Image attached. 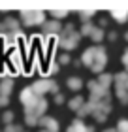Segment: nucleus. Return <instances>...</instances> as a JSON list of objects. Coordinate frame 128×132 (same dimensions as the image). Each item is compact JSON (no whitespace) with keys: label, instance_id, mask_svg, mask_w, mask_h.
Segmentation results:
<instances>
[{"label":"nucleus","instance_id":"1","mask_svg":"<svg viewBox=\"0 0 128 132\" xmlns=\"http://www.w3.org/2000/svg\"><path fill=\"white\" fill-rule=\"evenodd\" d=\"M19 100H21V104L25 106V115H34L38 119L44 117V113L47 110V100L44 96H38V94L32 91V87L23 89L21 94H19Z\"/></svg>","mask_w":128,"mask_h":132},{"label":"nucleus","instance_id":"2","mask_svg":"<svg viewBox=\"0 0 128 132\" xmlns=\"http://www.w3.org/2000/svg\"><path fill=\"white\" fill-rule=\"evenodd\" d=\"M79 38H81V34L75 32V28H74L72 23H68V25L62 28V32L58 34V45L62 47V49H66V51H72V49L77 47Z\"/></svg>","mask_w":128,"mask_h":132},{"label":"nucleus","instance_id":"3","mask_svg":"<svg viewBox=\"0 0 128 132\" xmlns=\"http://www.w3.org/2000/svg\"><path fill=\"white\" fill-rule=\"evenodd\" d=\"M115 94L123 104H128V72L115 74Z\"/></svg>","mask_w":128,"mask_h":132},{"label":"nucleus","instance_id":"4","mask_svg":"<svg viewBox=\"0 0 128 132\" xmlns=\"http://www.w3.org/2000/svg\"><path fill=\"white\" fill-rule=\"evenodd\" d=\"M19 15H21V21L27 27L44 25L45 23V11H41V10H21Z\"/></svg>","mask_w":128,"mask_h":132},{"label":"nucleus","instance_id":"5","mask_svg":"<svg viewBox=\"0 0 128 132\" xmlns=\"http://www.w3.org/2000/svg\"><path fill=\"white\" fill-rule=\"evenodd\" d=\"M30 87H32V91L38 94V96H44V94H47V93H55V94H58V85H57V81L49 79V77H44V79L34 81Z\"/></svg>","mask_w":128,"mask_h":132},{"label":"nucleus","instance_id":"6","mask_svg":"<svg viewBox=\"0 0 128 132\" xmlns=\"http://www.w3.org/2000/svg\"><path fill=\"white\" fill-rule=\"evenodd\" d=\"M89 91H90V100H109V89L102 87L98 79H92L87 83Z\"/></svg>","mask_w":128,"mask_h":132},{"label":"nucleus","instance_id":"7","mask_svg":"<svg viewBox=\"0 0 128 132\" xmlns=\"http://www.w3.org/2000/svg\"><path fill=\"white\" fill-rule=\"evenodd\" d=\"M106 64H107V53H106V49H104L102 45H98V53H96V61H94V64H92V70L94 74H104V68H106Z\"/></svg>","mask_w":128,"mask_h":132},{"label":"nucleus","instance_id":"8","mask_svg":"<svg viewBox=\"0 0 128 132\" xmlns=\"http://www.w3.org/2000/svg\"><path fill=\"white\" fill-rule=\"evenodd\" d=\"M8 32H21V28H19V21L15 19V17H6V19L0 23V34H8Z\"/></svg>","mask_w":128,"mask_h":132},{"label":"nucleus","instance_id":"9","mask_svg":"<svg viewBox=\"0 0 128 132\" xmlns=\"http://www.w3.org/2000/svg\"><path fill=\"white\" fill-rule=\"evenodd\" d=\"M41 30H44L45 38H49V36H55V34L62 32V25H60V21L51 19V21H45L44 25H41Z\"/></svg>","mask_w":128,"mask_h":132},{"label":"nucleus","instance_id":"10","mask_svg":"<svg viewBox=\"0 0 128 132\" xmlns=\"http://www.w3.org/2000/svg\"><path fill=\"white\" fill-rule=\"evenodd\" d=\"M96 53H98V45H92V47H89V49H85L83 55H81V62L85 66H89V68H92V64L96 61Z\"/></svg>","mask_w":128,"mask_h":132},{"label":"nucleus","instance_id":"11","mask_svg":"<svg viewBox=\"0 0 128 132\" xmlns=\"http://www.w3.org/2000/svg\"><path fill=\"white\" fill-rule=\"evenodd\" d=\"M40 127L44 128V130H47V132H58V121L55 117H49V115H44L40 119Z\"/></svg>","mask_w":128,"mask_h":132},{"label":"nucleus","instance_id":"12","mask_svg":"<svg viewBox=\"0 0 128 132\" xmlns=\"http://www.w3.org/2000/svg\"><path fill=\"white\" fill-rule=\"evenodd\" d=\"M11 89H13V79H11V77H2V79H0V96L10 98Z\"/></svg>","mask_w":128,"mask_h":132},{"label":"nucleus","instance_id":"13","mask_svg":"<svg viewBox=\"0 0 128 132\" xmlns=\"http://www.w3.org/2000/svg\"><path fill=\"white\" fill-rule=\"evenodd\" d=\"M109 15H111L115 21H119V23L128 21V10L126 8H113L111 11H109Z\"/></svg>","mask_w":128,"mask_h":132},{"label":"nucleus","instance_id":"14","mask_svg":"<svg viewBox=\"0 0 128 132\" xmlns=\"http://www.w3.org/2000/svg\"><path fill=\"white\" fill-rule=\"evenodd\" d=\"M85 102H87V100H83V96H74V98L68 102V108H70L72 111H75V113H77V111L85 106Z\"/></svg>","mask_w":128,"mask_h":132},{"label":"nucleus","instance_id":"15","mask_svg":"<svg viewBox=\"0 0 128 132\" xmlns=\"http://www.w3.org/2000/svg\"><path fill=\"white\" fill-rule=\"evenodd\" d=\"M10 62L13 64V68L17 72H23V64H21V55H19V51H11L10 53Z\"/></svg>","mask_w":128,"mask_h":132},{"label":"nucleus","instance_id":"16","mask_svg":"<svg viewBox=\"0 0 128 132\" xmlns=\"http://www.w3.org/2000/svg\"><path fill=\"white\" fill-rule=\"evenodd\" d=\"M96 15V10H79V19H81V23L85 25V23H90V19Z\"/></svg>","mask_w":128,"mask_h":132},{"label":"nucleus","instance_id":"17","mask_svg":"<svg viewBox=\"0 0 128 132\" xmlns=\"http://www.w3.org/2000/svg\"><path fill=\"white\" fill-rule=\"evenodd\" d=\"M66 85H68L70 91H79V89L83 87V81L79 79L77 76H74V77H68V79H66Z\"/></svg>","mask_w":128,"mask_h":132},{"label":"nucleus","instance_id":"18","mask_svg":"<svg viewBox=\"0 0 128 132\" xmlns=\"http://www.w3.org/2000/svg\"><path fill=\"white\" fill-rule=\"evenodd\" d=\"M87 128H89V127H85V123L81 121V119H75V121L68 127V130H66V132H87Z\"/></svg>","mask_w":128,"mask_h":132},{"label":"nucleus","instance_id":"19","mask_svg":"<svg viewBox=\"0 0 128 132\" xmlns=\"http://www.w3.org/2000/svg\"><path fill=\"white\" fill-rule=\"evenodd\" d=\"M115 81V76L113 74H100L98 76V83L102 87H106V89H109V85Z\"/></svg>","mask_w":128,"mask_h":132},{"label":"nucleus","instance_id":"20","mask_svg":"<svg viewBox=\"0 0 128 132\" xmlns=\"http://www.w3.org/2000/svg\"><path fill=\"white\" fill-rule=\"evenodd\" d=\"M94 30H96V27L92 25V23H85V25L81 27V30H79V34L81 36H92Z\"/></svg>","mask_w":128,"mask_h":132},{"label":"nucleus","instance_id":"21","mask_svg":"<svg viewBox=\"0 0 128 132\" xmlns=\"http://www.w3.org/2000/svg\"><path fill=\"white\" fill-rule=\"evenodd\" d=\"M90 38H92V42H96V44H100V42H102L104 38H106V32H104L102 28H98V27H96V30L92 32V36H90Z\"/></svg>","mask_w":128,"mask_h":132},{"label":"nucleus","instance_id":"22","mask_svg":"<svg viewBox=\"0 0 128 132\" xmlns=\"http://www.w3.org/2000/svg\"><path fill=\"white\" fill-rule=\"evenodd\" d=\"M49 13H51V15L55 17V19L58 21V19H62V17H68V13H70V11H68V10H51Z\"/></svg>","mask_w":128,"mask_h":132},{"label":"nucleus","instance_id":"23","mask_svg":"<svg viewBox=\"0 0 128 132\" xmlns=\"http://www.w3.org/2000/svg\"><path fill=\"white\" fill-rule=\"evenodd\" d=\"M117 132H128V119H119Z\"/></svg>","mask_w":128,"mask_h":132},{"label":"nucleus","instance_id":"24","mask_svg":"<svg viewBox=\"0 0 128 132\" xmlns=\"http://www.w3.org/2000/svg\"><path fill=\"white\" fill-rule=\"evenodd\" d=\"M25 123L28 127H36V125H40V119L34 117V115H25Z\"/></svg>","mask_w":128,"mask_h":132},{"label":"nucleus","instance_id":"25","mask_svg":"<svg viewBox=\"0 0 128 132\" xmlns=\"http://www.w3.org/2000/svg\"><path fill=\"white\" fill-rule=\"evenodd\" d=\"M2 121L6 125H11V121H13V111H4L2 113Z\"/></svg>","mask_w":128,"mask_h":132},{"label":"nucleus","instance_id":"26","mask_svg":"<svg viewBox=\"0 0 128 132\" xmlns=\"http://www.w3.org/2000/svg\"><path fill=\"white\" fill-rule=\"evenodd\" d=\"M4 132H23V128L19 127V125H6V128H4Z\"/></svg>","mask_w":128,"mask_h":132},{"label":"nucleus","instance_id":"27","mask_svg":"<svg viewBox=\"0 0 128 132\" xmlns=\"http://www.w3.org/2000/svg\"><path fill=\"white\" fill-rule=\"evenodd\" d=\"M121 62H123V66H124V72H128V47L124 49L123 57H121Z\"/></svg>","mask_w":128,"mask_h":132},{"label":"nucleus","instance_id":"28","mask_svg":"<svg viewBox=\"0 0 128 132\" xmlns=\"http://www.w3.org/2000/svg\"><path fill=\"white\" fill-rule=\"evenodd\" d=\"M70 55H66V53H62V55L58 57V64H70Z\"/></svg>","mask_w":128,"mask_h":132},{"label":"nucleus","instance_id":"29","mask_svg":"<svg viewBox=\"0 0 128 132\" xmlns=\"http://www.w3.org/2000/svg\"><path fill=\"white\" fill-rule=\"evenodd\" d=\"M55 72H58V64L51 62V64H49V68H47V76H49V74H55Z\"/></svg>","mask_w":128,"mask_h":132},{"label":"nucleus","instance_id":"30","mask_svg":"<svg viewBox=\"0 0 128 132\" xmlns=\"http://www.w3.org/2000/svg\"><path fill=\"white\" fill-rule=\"evenodd\" d=\"M62 102H64V94H55V104H62Z\"/></svg>","mask_w":128,"mask_h":132},{"label":"nucleus","instance_id":"31","mask_svg":"<svg viewBox=\"0 0 128 132\" xmlns=\"http://www.w3.org/2000/svg\"><path fill=\"white\" fill-rule=\"evenodd\" d=\"M10 104V98L8 96H0V108H4V106H8Z\"/></svg>","mask_w":128,"mask_h":132},{"label":"nucleus","instance_id":"32","mask_svg":"<svg viewBox=\"0 0 128 132\" xmlns=\"http://www.w3.org/2000/svg\"><path fill=\"white\" fill-rule=\"evenodd\" d=\"M107 38L111 40V42H115V40H117V32H109V34H107Z\"/></svg>","mask_w":128,"mask_h":132},{"label":"nucleus","instance_id":"33","mask_svg":"<svg viewBox=\"0 0 128 132\" xmlns=\"http://www.w3.org/2000/svg\"><path fill=\"white\" fill-rule=\"evenodd\" d=\"M104 132H117V128H106Z\"/></svg>","mask_w":128,"mask_h":132},{"label":"nucleus","instance_id":"34","mask_svg":"<svg viewBox=\"0 0 128 132\" xmlns=\"http://www.w3.org/2000/svg\"><path fill=\"white\" fill-rule=\"evenodd\" d=\"M124 40H126V42H128V30H126V32H124Z\"/></svg>","mask_w":128,"mask_h":132},{"label":"nucleus","instance_id":"35","mask_svg":"<svg viewBox=\"0 0 128 132\" xmlns=\"http://www.w3.org/2000/svg\"><path fill=\"white\" fill-rule=\"evenodd\" d=\"M40 132H47V130H40Z\"/></svg>","mask_w":128,"mask_h":132}]
</instances>
